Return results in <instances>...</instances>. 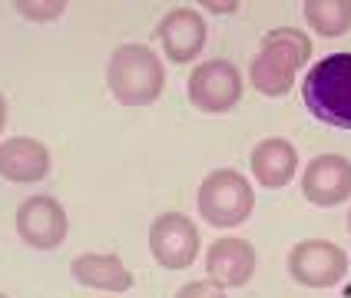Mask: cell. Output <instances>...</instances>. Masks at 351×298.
<instances>
[{
    "label": "cell",
    "instance_id": "e0dca14e",
    "mask_svg": "<svg viewBox=\"0 0 351 298\" xmlns=\"http://www.w3.org/2000/svg\"><path fill=\"white\" fill-rule=\"evenodd\" d=\"M176 298H226V288L215 285L213 278L209 282H189L176 292Z\"/></svg>",
    "mask_w": 351,
    "mask_h": 298
},
{
    "label": "cell",
    "instance_id": "7c38bea8",
    "mask_svg": "<svg viewBox=\"0 0 351 298\" xmlns=\"http://www.w3.org/2000/svg\"><path fill=\"white\" fill-rule=\"evenodd\" d=\"M0 176L17 186H30L50 176V149L34 136H14L0 142Z\"/></svg>",
    "mask_w": 351,
    "mask_h": 298
},
{
    "label": "cell",
    "instance_id": "8fae6325",
    "mask_svg": "<svg viewBox=\"0 0 351 298\" xmlns=\"http://www.w3.org/2000/svg\"><path fill=\"white\" fill-rule=\"evenodd\" d=\"M255 249L252 242L239 236H226V238H215L206 252V272L213 278L215 285L222 288H239L245 285L249 278L255 275Z\"/></svg>",
    "mask_w": 351,
    "mask_h": 298
},
{
    "label": "cell",
    "instance_id": "7a4b0ae2",
    "mask_svg": "<svg viewBox=\"0 0 351 298\" xmlns=\"http://www.w3.org/2000/svg\"><path fill=\"white\" fill-rule=\"evenodd\" d=\"M106 86L123 106H149L162 97L166 66L146 43H123L106 63Z\"/></svg>",
    "mask_w": 351,
    "mask_h": 298
},
{
    "label": "cell",
    "instance_id": "d6986e66",
    "mask_svg": "<svg viewBox=\"0 0 351 298\" xmlns=\"http://www.w3.org/2000/svg\"><path fill=\"white\" fill-rule=\"evenodd\" d=\"M3 126H7V99L0 93V133H3Z\"/></svg>",
    "mask_w": 351,
    "mask_h": 298
},
{
    "label": "cell",
    "instance_id": "44dd1931",
    "mask_svg": "<svg viewBox=\"0 0 351 298\" xmlns=\"http://www.w3.org/2000/svg\"><path fill=\"white\" fill-rule=\"evenodd\" d=\"M0 298H7V295H3V292H0Z\"/></svg>",
    "mask_w": 351,
    "mask_h": 298
},
{
    "label": "cell",
    "instance_id": "30bf717a",
    "mask_svg": "<svg viewBox=\"0 0 351 298\" xmlns=\"http://www.w3.org/2000/svg\"><path fill=\"white\" fill-rule=\"evenodd\" d=\"M156 37L173 63H189V60L202 53V47L209 40V30H206V20H202L199 10L176 7V10H169L166 17L159 20Z\"/></svg>",
    "mask_w": 351,
    "mask_h": 298
},
{
    "label": "cell",
    "instance_id": "3957f363",
    "mask_svg": "<svg viewBox=\"0 0 351 298\" xmlns=\"http://www.w3.org/2000/svg\"><path fill=\"white\" fill-rule=\"evenodd\" d=\"M302 99L318 123L351 129V53H328L318 60L302 83Z\"/></svg>",
    "mask_w": 351,
    "mask_h": 298
},
{
    "label": "cell",
    "instance_id": "8992f818",
    "mask_svg": "<svg viewBox=\"0 0 351 298\" xmlns=\"http://www.w3.org/2000/svg\"><path fill=\"white\" fill-rule=\"evenodd\" d=\"M186 90L199 113H229L242 99V73L229 60H206L189 73Z\"/></svg>",
    "mask_w": 351,
    "mask_h": 298
},
{
    "label": "cell",
    "instance_id": "9a60e30c",
    "mask_svg": "<svg viewBox=\"0 0 351 298\" xmlns=\"http://www.w3.org/2000/svg\"><path fill=\"white\" fill-rule=\"evenodd\" d=\"M305 20L322 37H341L351 30V0H308Z\"/></svg>",
    "mask_w": 351,
    "mask_h": 298
},
{
    "label": "cell",
    "instance_id": "9c48e42d",
    "mask_svg": "<svg viewBox=\"0 0 351 298\" xmlns=\"http://www.w3.org/2000/svg\"><path fill=\"white\" fill-rule=\"evenodd\" d=\"M302 196L312 206L332 209L351 199V159L338 153L315 156L302 173Z\"/></svg>",
    "mask_w": 351,
    "mask_h": 298
},
{
    "label": "cell",
    "instance_id": "5b68a950",
    "mask_svg": "<svg viewBox=\"0 0 351 298\" xmlns=\"http://www.w3.org/2000/svg\"><path fill=\"white\" fill-rule=\"evenodd\" d=\"M289 275L305 288H335L348 275V256L328 238H305L289 252Z\"/></svg>",
    "mask_w": 351,
    "mask_h": 298
},
{
    "label": "cell",
    "instance_id": "277c9868",
    "mask_svg": "<svg viewBox=\"0 0 351 298\" xmlns=\"http://www.w3.org/2000/svg\"><path fill=\"white\" fill-rule=\"evenodd\" d=\"M195 206H199V216L209 225L235 229L252 216L255 209L252 182L235 169H215L202 179V186L195 193Z\"/></svg>",
    "mask_w": 351,
    "mask_h": 298
},
{
    "label": "cell",
    "instance_id": "5bb4252c",
    "mask_svg": "<svg viewBox=\"0 0 351 298\" xmlns=\"http://www.w3.org/2000/svg\"><path fill=\"white\" fill-rule=\"evenodd\" d=\"M70 272L83 288H93V292H126V288H133V272L123 265L119 256H106V252H86V256L73 258Z\"/></svg>",
    "mask_w": 351,
    "mask_h": 298
},
{
    "label": "cell",
    "instance_id": "ac0fdd59",
    "mask_svg": "<svg viewBox=\"0 0 351 298\" xmlns=\"http://www.w3.org/2000/svg\"><path fill=\"white\" fill-rule=\"evenodd\" d=\"M202 7H206V10H213V14H235V10H239V0H229V3H213V0H202Z\"/></svg>",
    "mask_w": 351,
    "mask_h": 298
},
{
    "label": "cell",
    "instance_id": "2e32d148",
    "mask_svg": "<svg viewBox=\"0 0 351 298\" xmlns=\"http://www.w3.org/2000/svg\"><path fill=\"white\" fill-rule=\"evenodd\" d=\"M14 7H17L20 17H27V20H57L66 3L63 0H50V3H27V0H20Z\"/></svg>",
    "mask_w": 351,
    "mask_h": 298
},
{
    "label": "cell",
    "instance_id": "4fadbf2b",
    "mask_svg": "<svg viewBox=\"0 0 351 298\" xmlns=\"http://www.w3.org/2000/svg\"><path fill=\"white\" fill-rule=\"evenodd\" d=\"M252 176L262 189H282L295 179L298 169V149L285 136H269L262 142H255L252 156Z\"/></svg>",
    "mask_w": 351,
    "mask_h": 298
},
{
    "label": "cell",
    "instance_id": "52a82bcc",
    "mask_svg": "<svg viewBox=\"0 0 351 298\" xmlns=\"http://www.w3.org/2000/svg\"><path fill=\"white\" fill-rule=\"evenodd\" d=\"M14 225H17V236L30 245V249H40V252H53L66 242V232H70V219H66V209L60 206L53 196H30L17 206V216H14Z\"/></svg>",
    "mask_w": 351,
    "mask_h": 298
},
{
    "label": "cell",
    "instance_id": "ba28073f",
    "mask_svg": "<svg viewBox=\"0 0 351 298\" xmlns=\"http://www.w3.org/2000/svg\"><path fill=\"white\" fill-rule=\"evenodd\" d=\"M199 229L182 212H162L149 225V252L169 272L189 269L199 256Z\"/></svg>",
    "mask_w": 351,
    "mask_h": 298
},
{
    "label": "cell",
    "instance_id": "6da1fadb",
    "mask_svg": "<svg viewBox=\"0 0 351 298\" xmlns=\"http://www.w3.org/2000/svg\"><path fill=\"white\" fill-rule=\"evenodd\" d=\"M312 57L308 34L295 27H278L262 37V47L249 66V79L262 97H285L295 86V73Z\"/></svg>",
    "mask_w": 351,
    "mask_h": 298
},
{
    "label": "cell",
    "instance_id": "ffe728a7",
    "mask_svg": "<svg viewBox=\"0 0 351 298\" xmlns=\"http://www.w3.org/2000/svg\"><path fill=\"white\" fill-rule=\"evenodd\" d=\"M348 232H351V212H348Z\"/></svg>",
    "mask_w": 351,
    "mask_h": 298
}]
</instances>
